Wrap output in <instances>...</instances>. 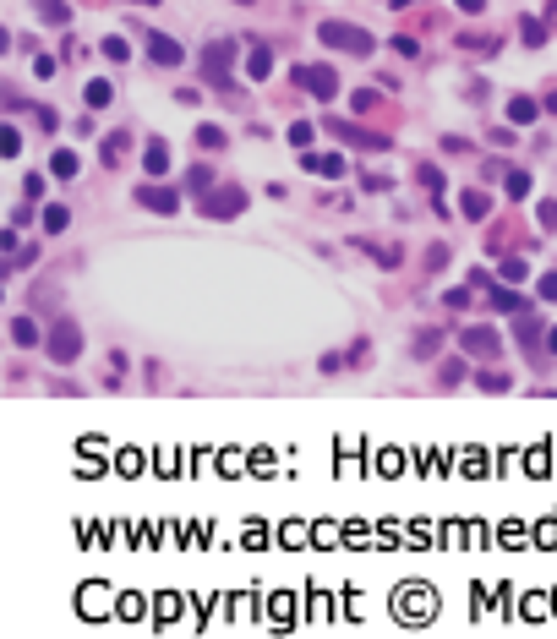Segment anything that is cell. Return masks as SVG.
Returning <instances> with one entry per match:
<instances>
[{
  "label": "cell",
  "mask_w": 557,
  "mask_h": 639,
  "mask_svg": "<svg viewBox=\"0 0 557 639\" xmlns=\"http://www.w3.org/2000/svg\"><path fill=\"white\" fill-rule=\"evenodd\" d=\"M323 44L328 49H345V55H371L377 39H371L366 28H355V22H323Z\"/></svg>",
  "instance_id": "obj_1"
},
{
  "label": "cell",
  "mask_w": 557,
  "mask_h": 639,
  "mask_svg": "<svg viewBox=\"0 0 557 639\" xmlns=\"http://www.w3.org/2000/svg\"><path fill=\"white\" fill-rule=\"evenodd\" d=\"M229 61H235V39H213L203 49V77L213 88H229Z\"/></svg>",
  "instance_id": "obj_2"
},
{
  "label": "cell",
  "mask_w": 557,
  "mask_h": 639,
  "mask_svg": "<svg viewBox=\"0 0 557 639\" xmlns=\"http://www.w3.org/2000/svg\"><path fill=\"white\" fill-rule=\"evenodd\" d=\"M241 208H246V191H241V186H219V191H208V197H203L208 219H235Z\"/></svg>",
  "instance_id": "obj_3"
},
{
  "label": "cell",
  "mask_w": 557,
  "mask_h": 639,
  "mask_svg": "<svg viewBox=\"0 0 557 639\" xmlns=\"http://www.w3.org/2000/svg\"><path fill=\"white\" fill-rule=\"evenodd\" d=\"M295 88H306L311 99H333L339 93V77L328 66H295Z\"/></svg>",
  "instance_id": "obj_4"
},
{
  "label": "cell",
  "mask_w": 557,
  "mask_h": 639,
  "mask_svg": "<svg viewBox=\"0 0 557 639\" xmlns=\"http://www.w3.org/2000/svg\"><path fill=\"white\" fill-rule=\"evenodd\" d=\"M49 355H55L61 366L83 355V333H77V323H55V333H49Z\"/></svg>",
  "instance_id": "obj_5"
},
{
  "label": "cell",
  "mask_w": 557,
  "mask_h": 639,
  "mask_svg": "<svg viewBox=\"0 0 557 639\" xmlns=\"http://www.w3.org/2000/svg\"><path fill=\"white\" fill-rule=\"evenodd\" d=\"M323 126H328V137H345L355 148H388V137L383 131H366V126H350V121H323Z\"/></svg>",
  "instance_id": "obj_6"
},
{
  "label": "cell",
  "mask_w": 557,
  "mask_h": 639,
  "mask_svg": "<svg viewBox=\"0 0 557 639\" xmlns=\"http://www.w3.org/2000/svg\"><path fill=\"white\" fill-rule=\"evenodd\" d=\"M137 203H143L148 213H175V208H181V197H175L169 186H137Z\"/></svg>",
  "instance_id": "obj_7"
},
{
  "label": "cell",
  "mask_w": 557,
  "mask_h": 639,
  "mask_svg": "<svg viewBox=\"0 0 557 639\" xmlns=\"http://www.w3.org/2000/svg\"><path fill=\"white\" fill-rule=\"evenodd\" d=\"M459 350H465V355H481V361H492V355H497V333H492V328H470L465 339H459Z\"/></svg>",
  "instance_id": "obj_8"
},
{
  "label": "cell",
  "mask_w": 557,
  "mask_h": 639,
  "mask_svg": "<svg viewBox=\"0 0 557 639\" xmlns=\"http://www.w3.org/2000/svg\"><path fill=\"white\" fill-rule=\"evenodd\" d=\"M148 61L153 66H181V44L164 39V33H153V39H148Z\"/></svg>",
  "instance_id": "obj_9"
},
{
  "label": "cell",
  "mask_w": 557,
  "mask_h": 639,
  "mask_svg": "<svg viewBox=\"0 0 557 639\" xmlns=\"http://www.w3.org/2000/svg\"><path fill=\"white\" fill-rule=\"evenodd\" d=\"M301 165H306L311 175H333V181H339V175H345V153H306Z\"/></svg>",
  "instance_id": "obj_10"
},
{
  "label": "cell",
  "mask_w": 557,
  "mask_h": 639,
  "mask_svg": "<svg viewBox=\"0 0 557 639\" xmlns=\"http://www.w3.org/2000/svg\"><path fill=\"white\" fill-rule=\"evenodd\" d=\"M49 175L71 181V175H77V153H71V148H55V159H49Z\"/></svg>",
  "instance_id": "obj_11"
},
{
  "label": "cell",
  "mask_w": 557,
  "mask_h": 639,
  "mask_svg": "<svg viewBox=\"0 0 557 639\" xmlns=\"http://www.w3.org/2000/svg\"><path fill=\"white\" fill-rule=\"evenodd\" d=\"M143 165H148V175H164V169H169V148H164V143H148Z\"/></svg>",
  "instance_id": "obj_12"
},
{
  "label": "cell",
  "mask_w": 557,
  "mask_h": 639,
  "mask_svg": "<svg viewBox=\"0 0 557 639\" xmlns=\"http://www.w3.org/2000/svg\"><path fill=\"white\" fill-rule=\"evenodd\" d=\"M443 350V333L437 328H426V333H415V355H421V361H432V355Z\"/></svg>",
  "instance_id": "obj_13"
},
{
  "label": "cell",
  "mask_w": 557,
  "mask_h": 639,
  "mask_svg": "<svg viewBox=\"0 0 557 639\" xmlns=\"http://www.w3.org/2000/svg\"><path fill=\"white\" fill-rule=\"evenodd\" d=\"M11 339H17V345H39V323H33V317H17V323H11Z\"/></svg>",
  "instance_id": "obj_14"
},
{
  "label": "cell",
  "mask_w": 557,
  "mask_h": 639,
  "mask_svg": "<svg viewBox=\"0 0 557 639\" xmlns=\"http://www.w3.org/2000/svg\"><path fill=\"white\" fill-rule=\"evenodd\" d=\"M459 208H465V219H486V197H481V191H465Z\"/></svg>",
  "instance_id": "obj_15"
},
{
  "label": "cell",
  "mask_w": 557,
  "mask_h": 639,
  "mask_svg": "<svg viewBox=\"0 0 557 639\" xmlns=\"http://www.w3.org/2000/svg\"><path fill=\"white\" fill-rule=\"evenodd\" d=\"M186 186H191L197 197H208V191H213V169H208V165H197V169H191V181H186Z\"/></svg>",
  "instance_id": "obj_16"
},
{
  "label": "cell",
  "mask_w": 557,
  "mask_h": 639,
  "mask_svg": "<svg viewBox=\"0 0 557 639\" xmlns=\"http://www.w3.org/2000/svg\"><path fill=\"white\" fill-rule=\"evenodd\" d=\"M197 148H208V153L224 148V131H219V126H197Z\"/></svg>",
  "instance_id": "obj_17"
},
{
  "label": "cell",
  "mask_w": 557,
  "mask_h": 639,
  "mask_svg": "<svg viewBox=\"0 0 557 639\" xmlns=\"http://www.w3.org/2000/svg\"><path fill=\"white\" fill-rule=\"evenodd\" d=\"M508 115H514L519 126H525V121H536V99H508Z\"/></svg>",
  "instance_id": "obj_18"
},
{
  "label": "cell",
  "mask_w": 557,
  "mask_h": 639,
  "mask_svg": "<svg viewBox=\"0 0 557 639\" xmlns=\"http://www.w3.org/2000/svg\"><path fill=\"white\" fill-rule=\"evenodd\" d=\"M39 17L44 22H66L71 11H66V0H39Z\"/></svg>",
  "instance_id": "obj_19"
},
{
  "label": "cell",
  "mask_w": 557,
  "mask_h": 639,
  "mask_svg": "<svg viewBox=\"0 0 557 639\" xmlns=\"http://www.w3.org/2000/svg\"><path fill=\"white\" fill-rule=\"evenodd\" d=\"M268 71H273V55L257 44V49H251V77H268Z\"/></svg>",
  "instance_id": "obj_20"
},
{
  "label": "cell",
  "mask_w": 557,
  "mask_h": 639,
  "mask_svg": "<svg viewBox=\"0 0 557 639\" xmlns=\"http://www.w3.org/2000/svg\"><path fill=\"white\" fill-rule=\"evenodd\" d=\"M66 219H71V213H66L61 203H49V213H44V229H49V235H55V229H66Z\"/></svg>",
  "instance_id": "obj_21"
},
{
  "label": "cell",
  "mask_w": 557,
  "mask_h": 639,
  "mask_svg": "<svg viewBox=\"0 0 557 639\" xmlns=\"http://www.w3.org/2000/svg\"><path fill=\"white\" fill-rule=\"evenodd\" d=\"M481 388H486V393H503V388H508V377H503V371H481Z\"/></svg>",
  "instance_id": "obj_22"
},
{
  "label": "cell",
  "mask_w": 557,
  "mask_h": 639,
  "mask_svg": "<svg viewBox=\"0 0 557 639\" xmlns=\"http://www.w3.org/2000/svg\"><path fill=\"white\" fill-rule=\"evenodd\" d=\"M525 191H530V175H525V169H514V175H508V197H525Z\"/></svg>",
  "instance_id": "obj_23"
},
{
  "label": "cell",
  "mask_w": 557,
  "mask_h": 639,
  "mask_svg": "<svg viewBox=\"0 0 557 639\" xmlns=\"http://www.w3.org/2000/svg\"><path fill=\"white\" fill-rule=\"evenodd\" d=\"M492 306H497V311H519L525 301H519V295H508V289H497V295H492Z\"/></svg>",
  "instance_id": "obj_24"
},
{
  "label": "cell",
  "mask_w": 557,
  "mask_h": 639,
  "mask_svg": "<svg viewBox=\"0 0 557 639\" xmlns=\"http://www.w3.org/2000/svg\"><path fill=\"white\" fill-rule=\"evenodd\" d=\"M109 93H115L109 83H88V104H109Z\"/></svg>",
  "instance_id": "obj_25"
},
{
  "label": "cell",
  "mask_w": 557,
  "mask_h": 639,
  "mask_svg": "<svg viewBox=\"0 0 557 639\" xmlns=\"http://www.w3.org/2000/svg\"><path fill=\"white\" fill-rule=\"evenodd\" d=\"M355 109H361V115H371V109H377V93H371V88H361V93H355Z\"/></svg>",
  "instance_id": "obj_26"
},
{
  "label": "cell",
  "mask_w": 557,
  "mask_h": 639,
  "mask_svg": "<svg viewBox=\"0 0 557 639\" xmlns=\"http://www.w3.org/2000/svg\"><path fill=\"white\" fill-rule=\"evenodd\" d=\"M415 181L426 186V191H437V186H443V175H437V169H432V165H426V169H415Z\"/></svg>",
  "instance_id": "obj_27"
},
{
  "label": "cell",
  "mask_w": 557,
  "mask_h": 639,
  "mask_svg": "<svg viewBox=\"0 0 557 639\" xmlns=\"http://www.w3.org/2000/svg\"><path fill=\"white\" fill-rule=\"evenodd\" d=\"M536 219H541V229H557V203H541Z\"/></svg>",
  "instance_id": "obj_28"
},
{
  "label": "cell",
  "mask_w": 557,
  "mask_h": 639,
  "mask_svg": "<svg viewBox=\"0 0 557 639\" xmlns=\"http://www.w3.org/2000/svg\"><path fill=\"white\" fill-rule=\"evenodd\" d=\"M289 143H295V148H311V126H289Z\"/></svg>",
  "instance_id": "obj_29"
},
{
  "label": "cell",
  "mask_w": 557,
  "mask_h": 639,
  "mask_svg": "<svg viewBox=\"0 0 557 639\" xmlns=\"http://www.w3.org/2000/svg\"><path fill=\"white\" fill-rule=\"evenodd\" d=\"M104 55L109 61H126V39H104Z\"/></svg>",
  "instance_id": "obj_30"
},
{
  "label": "cell",
  "mask_w": 557,
  "mask_h": 639,
  "mask_svg": "<svg viewBox=\"0 0 557 639\" xmlns=\"http://www.w3.org/2000/svg\"><path fill=\"white\" fill-rule=\"evenodd\" d=\"M503 279H508V285H514V279H525V263H519V257H508V263H503Z\"/></svg>",
  "instance_id": "obj_31"
},
{
  "label": "cell",
  "mask_w": 557,
  "mask_h": 639,
  "mask_svg": "<svg viewBox=\"0 0 557 639\" xmlns=\"http://www.w3.org/2000/svg\"><path fill=\"white\" fill-rule=\"evenodd\" d=\"M541 295H546V301H557V273H546V279H541Z\"/></svg>",
  "instance_id": "obj_32"
},
{
  "label": "cell",
  "mask_w": 557,
  "mask_h": 639,
  "mask_svg": "<svg viewBox=\"0 0 557 639\" xmlns=\"http://www.w3.org/2000/svg\"><path fill=\"white\" fill-rule=\"evenodd\" d=\"M459 11H481V6H486V0H454Z\"/></svg>",
  "instance_id": "obj_33"
},
{
  "label": "cell",
  "mask_w": 557,
  "mask_h": 639,
  "mask_svg": "<svg viewBox=\"0 0 557 639\" xmlns=\"http://www.w3.org/2000/svg\"><path fill=\"white\" fill-rule=\"evenodd\" d=\"M546 345H552V355H557V328H552V333H546Z\"/></svg>",
  "instance_id": "obj_34"
},
{
  "label": "cell",
  "mask_w": 557,
  "mask_h": 639,
  "mask_svg": "<svg viewBox=\"0 0 557 639\" xmlns=\"http://www.w3.org/2000/svg\"><path fill=\"white\" fill-rule=\"evenodd\" d=\"M393 6H410V0H393Z\"/></svg>",
  "instance_id": "obj_35"
},
{
  "label": "cell",
  "mask_w": 557,
  "mask_h": 639,
  "mask_svg": "<svg viewBox=\"0 0 557 639\" xmlns=\"http://www.w3.org/2000/svg\"><path fill=\"white\" fill-rule=\"evenodd\" d=\"M137 6H153V0H137Z\"/></svg>",
  "instance_id": "obj_36"
}]
</instances>
